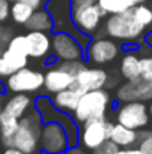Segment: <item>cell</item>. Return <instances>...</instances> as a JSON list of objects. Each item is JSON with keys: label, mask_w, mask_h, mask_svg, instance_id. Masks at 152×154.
Instances as JSON below:
<instances>
[{"label": "cell", "mask_w": 152, "mask_h": 154, "mask_svg": "<svg viewBox=\"0 0 152 154\" xmlns=\"http://www.w3.org/2000/svg\"><path fill=\"white\" fill-rule=\"evenodd\" d=\"M42 126H43L42 118L33 105V108L22 118H19V124H18V129L12 138L10 147H15V148H18L27 154L37 151L40 148L39 139H40Z\"/></svg>", "instance_id": "obj_1"}, {"label": "cell", "mask_w": 152, "mask_h": 154, "mask_svg": "<svg viewBox=\"0 0 152 154\" xmlns=\"http://www.w3.org/2000/svg\"><path fill=\"white\" fill-rule=\"evenodd\" d=\"M27 39V48L30 58H46L52 50L51 38L46 32H37L30 30L25 35Z\"/></svg>", "instance_id": "obj_15"}, {"label": "cell", "mask_w": 152, "mask_h": 154, "mask_svg": "<svg viewBox=\"0 0 152 154\" xmlns=\"http://www.w3.org/2000/svg\"><path fill=\"white\" fill-rule=\"evenodd\" d=\"M31 97L27 94V93H13L6 102L3 105V111L16 117V118H22L30 109H31V105H33Z\"/></svg>", "instance_id": "obj_18"}, {"label": "cell", "mask_w": 152, "mask_h": 154, "mask_svg": "<svg viewBox=\"0 0 152 154\" xmlns=\"http://www.w3.org/2000/svg\"><path fill=\"white\" fill-rule=\"evenodd\" d=\"M149 109L145 102H124L116 112V120L125 127L142 130L149 123Z\"/></svg>", "instance_id": "obj_9"}, {"label": "cell", "mask_w": 152, "mask_h": 154, "mask_svg": "<svg viewBox=\"0 0 152 154\" xmlns=\"http://www.w3.org/2000/svg\"><path fill=\"white\" fill-rule=\"evenodd\" d=\"M113 123L104 118H93L82 123V130H79V142L87 150H94L104 141L110 138Z\"/></svg>", "instance_id": "obj_7"}, {"label": "cell", "mask_w": 152, "mask_h": 154, "mask_svg": "<svg viewBox=\"0 0 152 154\" xmlns=\"http://www.w3.org/2000/svg\"><path fill=\"white\" fill-rule=\"evenodd\" d=\"M28 30H37V32H46L49 33L54 30V20L51 17L49 11L46 8L43 9H34L28 21L24 24Z\"/></svg>", "instance_id": "obj_20"}, {"label": "cell", "mask_w": 152, "mask_h": 154, "mask_svg": "<svg viewBox=\"0 0 152 154\" xmlns=\"http://www.w3.org/2000/svg\"><path fill=\"white\" fill-rule=\"evenodd\" d=\"M116 99L119 102H148L152 100V81L145 78H136L127 81L116 90Z\"/></svg>", "instance_id": "obj_10"}, {"label": "cell", "mask_w": 152, "mask_h": 154, "mask_svg": "<svg viewBox=\"0 0 152 154\" xmlns=\"http://www.w3.org/2000/svg\"><path fill=\"white\" fill-rule=\"evenodd\" d=\"M121 75L127 81L140 78V58L136 54L127 52L122 57V60H121Z\"/></svg>", "instance_id": "obj_22"}, {"label": "cell", "mask_w": 152, "mask_h": 154, "mask_svg": "<svg viewBox=\"0 0 152 154\" xmlns=\"http://www.w3.org/2000/svg\"><path fill=\"white\" fill-rule=\"evenodd\" d=\"M110 141H113L119 148H127V147H133L134 144L139 142V132L130 127L122 126L121 123H116L112 126L110 130Z\"/></svg>", "instance_id": "obj_19"}, {"label": "cell", "mask_w": 152, "mask_h": 154, "mask_svg": "<svg viewBox=\"0 0 152 154\" xmlns=\"http://www.w3.org/2000/svg\"><path fill=\"white\" fill-rule=\"evenodd\" d=\"M148 109H149V115H152V103L149 105V108H148Z\"/></svg>", "instance_id": "obj_39"}, {"label": "cell", "mask_w": 152, "mask_h": 154, "mask_svg": "<svg viewBox=\"0 0 152 154\" xmlns=\"http://www.w3.org/2000/svg\"><path fill=\"white\" fill-rule=\"evenodd\" d=\"M107 15L104 9H101L99 3L90 5H75L72 6V23L81 32L88 36H93L99 29L101 20Z\"/></svg>", "instance_id": "obj_5"}, {"label": "cell", "mask_w": 152, "mask_h": 154, "mask_svg": "<svg viewBox=\"0 0 152 154\" xmlns=\"http://www.w3.org/2000/svg\"><path fill=\"white\" fill-rule=\"evenodd\" d=\"M63 154H88V151H87V148L84 145L81 147L79 144H75V145H69L67 150Z\"/></svg>", "instance_id": "obj_32"}, {"label": "cell", "mask_w": 152, "mask_h": 154, "mask_svg": "<svg viewBox=\"0 0 152 154\" xmlns=\"http://www.w3.org/2000/svg\"><path fill=\"white\" fill-rule=\"evenodd\" d=\"M1 32H3V29H1V26H0V36H1Z\"/></svg>", "instance_id": "obj_41"}, {"label": "cell", "mask_w": 152, "mask_h": 154, "mask_svg": "<svg viewBox=\"0 0 152 154\" xmlns=\"http://www.w3.org/2000/svg\"><path fill=\"white\" fill-rule=\"evenodd\" d=\"M139 148L143 154H152V133L149 132L148 136H145L140 142H139Z\"/></svg>", "instance_id": "obj_30"}, {"label": "cell", "mask_w": 152, "mask_h": 154, "mask_svg": "<svg viewBox=\"0 0 152 154\" xmlns=\"http://www.w3.org/2000/svg\"><path fill=\"white\" fill-rule=\"evenodd\" d=\"M99 6L104 9L107 14H121L128 9H131L134 5H137V0H97Z\"/></svg>", "instance_id": "obj_24"}, {"label": "cell", "mask_w": 152, "mask_h": 154, "mask_svg": "<svg viewBox=\"0 0 152 154\" xmlns=\"http://www.w3.org/2000/svg\"><path fill=\"white\" fill-rule=\"evenodd\" d=\"M73 84H75V75L69 73L67 70H64L58 64L54 66L52 69H49L45 73L43 87L49 94H54V93L61 91V90H66V88L72 87Z\"/></svg>", "instance_id": "obj_14"}, {"label": "cell", "mask_w": 152, "mask_h": 154, "mask_svg": "<svg viewBox=\"0 0 152 154\" xmlns=\"http://www.w3.org/2000/svg\"><path fill=\"white\" fill-rule=\"evenodd\" d=\"M84 93H85V91H84L79 85L73 84L72 87H69V88H66V90H61V91L54 93L52 97H51V102H52V105H54L57 109H60V111L73 112V111L76 109L78 103H79L81 96H82Z\"/></svg>", "instance_id": "obj_16"}, {"label": "cell", "mask_w": 152, "mask_h": 154, "mask_svg": "<svg viewBox=\"0 0 152 154\" xmlns=\"http://www.w3.org/2000/svg\"><path fill=\"white\" fill-rule=\"evenodd\" d=\"M121 52L119 45L112 39H96L91 41L85 50V57L88 61L96 64H106L115 60Z\"/></svg>", "instance_id": "obj_12"}, {"label": "cell", "mask_w": 152, "mask_h": 154, "mask_svg": "<svg viewBox=\"0 0 152 154\" xmlns=\"http://www.w3.org/2000/svg\"><path fill=\"white\" fill-rule=\"evenodd\" d=\"M115 154H143L140 151V148H133V147H127V148H119Z\"/></svg>", "instance_id": "obj_33"}, {"label": "cell", "mask_w": 152, "mask_h": 154, "mask_svg": "<svg viewBox=\"0 0 152 154\" xmlns=\"http://www.w3.org/2000/svg\"><path fill=\"white\" fill-rule=\"evenodd\" d=\"M6 48L10 50V51H13V52H18V54L28 55V48H27V39H25V35H16V36H12L10 41L7 42Z\"/></svg>", "instance_id": "obj_26"}, {"label": "cell", "mask_w": 152, "mask_h": 154, "mask_svg": "<svg viewBox=\"0 0 152 154\" xmlns=\"http://www.w3.org/2000/svg\"><path fill=\"white\" fill-rule=\"evenodd\" d=\"M28 64V55L13 52L4 48L0 54V78H7L13 72L25 67Z\"/></svg>", "instance_id": "obj_17"}, {"label": "cell", "mask_w": 152, "mask_h": 154, "mask_svg": "<svg viewBox=\"0 0 152 154\" xmlns=\"http://www.w3.org/2000/svg\"><path fill=\"white\" fill-rule=\"evenodd\" d=\"M4 94L3 93H0V111L3 109V105H4V97H3Z\"/></svg>", "instance_id": "obj_37"}, {"label": "cell", "mask_w": 152, "mask_h": 154, "mask_svg": "<svg viewBox=\"0 0 152 154\" xmlns=\"http://www.w3.org/2000/svg\"><path fill=\"white\" fill-rule=\"evenodd\" d=\"M90 3H97V0H72V6H75V5H90Z\"/></svg>", "instance_id": "obj_35"}, {"label": "cell", "mask_w": 152, "mask_h": 154, "mask_svg": "<svg viewBox=\"0 0 152 154\" xmlns=\"http://www.w3.org/2000/svg\"><path fill=\"white\" fill-rule=\"evenodd\" d=\"M106 35H109L112 39L116 41H136L139 39L143 32H145V26H142L133 15V11L128 9L125 12L121 14H112L106 23H104V29Z\"/></svg>", "instance_id": "obj_4"}, {"label": "cell", "mask_w": 152, "mask_h": 154, "mask_svg": "<svg viewBox=\"0 0 152 154\" xmlns=\"http://www.w3.org/2000/svg\"><path fill=\"white\" fill-rule=\"evenodd\" d=\"M33 12H34V8L30 6L28 3L16 0V2H12V5H10V17L16 24L24 26L28 21V18L31 17Z\"/></svg>", "instance_id": "obj_23"}, {"label": "cell", "mask_w": 152, "mask_h": 154, "mask_svg": "<svg viewBox=\"0 0 152 154\" xmlns=\"http://www.w3.org/2000/svg\"><path fill=\"white\" fill-rule=\"evenodd\" d=\"M34 108L37 109L42 123H58L64 127L67 138H69V145L79 144V124L75 121L73 115H69V112L57 109L49 97L46 96H37L34 99Z\"/></svg>", "instance_id": "obj_2"}, {"label": "cell", "mask_w": 152, "mask_h": 154, "mask_svg": "<svg viewBox=\"0 0 152 154\" xmlns=\"http://www.w3.org/2000/svg\"><path fill=\"white\" fill-rule=\"evenodd\" d=\"M137 2H139V3H143V2H146V0H137Z\"/></svg>", "instance_id": "obj_40"}, {"label": "cell", "mask_w": 152, "mask_h": 154, "mask_svg": "<svg viewBox=\"0 0 152 154\" xmlns=\"http://www.w3.org/2000/svg\"><path fill=\"white\" fill-rule=\"evenodd\" d=\"M58 66L63 67L64 70H67L69 73L75 75V76H76L78 72H81V70L85 67V64H84L81 60H61V63H60Z\"/></svg>", "instance_id": "obj_27"}, {"label": "cell", "mask_w": 152, "mask_h": 154, "mask_svg": "<svg viewBox=\"0 0 152 154\" xmlns=\"http://www.w3.org/2000/svg\"><path fill=\"white\" fill-rule=\"evenodd\" d=\"M19 118L4 112L3 109L0 111V141L4 147L12 145V138L18 129Z\"/></svg>", "instance_id": "obj_21"}, {"label": "cell", "mask_w": 152, "mask_h": 154, "mask_svg": "<svg viewBox=\"0 0 152 154\" xmlns=\"http://www.w3.org/2000/svg\"><path fill=\"white\" fill-rule=\"evenodd\" d=\"M9 2H16V0H9Z\"/></svg>", "instance_id": "obj_42"}, {"label": "cell", "mask_w": 152, "mask_h": 154, "mask_svg": "<svg viewBox=\"0 0 152 154\" xmlns=\"http://www.w3.org/2000/svg\"><path fill=\"white\" fill-rule=\"evenodd\" d=\"M45 84V75L40 70L22 67L6 78L4 85L10 93H36Z\"/></svg>", "instance_id": "obj_6"}, {"label": "cell", "mask_w": 152, "mask_h": 154, "mask_svg": "<svg viewBox=\"0 0 152 154\" xmlns=\"http://www.w3.org/2000/svg\"><path fill=\"white\" fill-rule=\"evenodd\" d=\"M10 15V2L9 0H0V23L6 21Z\"/></svg>", "instance_id": "obj_31"}, {"label": "cell", "mask_w": 152, "mask_h": 154, "mask_svg": "<svg viewBox=\"0 0 152 154\" xmlns=\"http://www.w3.org/2000/svg\"><path fill=\"white\" fill-rule=\"evenodd\" d=\"M131 11H133L134 18H136L142 26L148 27V26L152 24V9H149L146 5L137 3V5H134V6L131 8Z\"/></svg>", "instance_id": "obj_25"}, {"label": "cell", "mask_w": 152, "mask_h": 154, "mask_svg": "<svg viewBox=\"0 0 152 154\" xmlns=\"http://www.w3.org/2000/svg\"><path fill=\"white\" fill-rule=\"evenodd\" d=\"M110 105V94L104 88L85 91L76 109L73 111V118L78 124H82L93 118H104Z\"/></svg>", "instance_id": "obj_3"}, {"label": "cell", "mask_w": 152, "mask_h": 154, "mask_svg": "<svg viewBox=\"0 0 152 154\" xmlns=\"http://www.w3.org/2000/svg\"><path fill=\"white\" fill-rule=\"evenodd\" d=\"M118 150H119V147H118L113 141L107 139V141H104L103 144H100L97 148H94V150H93V154H115Z\"/></svg>", "instance_id": "obj_28"}, {"label": "cell", "mask_w": 152, "mask_h": 154, "mask_svg": "<svg viewBox=\"0 0 152 154\" xmlns=\"http://www.w3.org/2000/svg\"><path fill=\"white\" fill-rule=\"evenodd\" d=\"M30 154H45V153H43V151H39V150H37V151H34V153H30Z\"/></svg>", "instance_id": "obj_38"}, {"label": "cell", "mask_w": 152, "mask_h": 154, "mask_svg": "<svg viewBox=\"0 0 152 154\" xmlns=\"http://www.w3.org/2000/svg\"><path fill=\"white\" fill-rule=\"evenodd\" d=\"M109 82V73L99 67H84L75 76V84L79 85L84 91L104 88Z\"/></svg>", "instance_id": "obj_13"}, {"label": "cell", "mask_w": 152, "mask_h": 154, "mask_svg": "<svg viewBox=\"0 0 152 154\" xmlns=\"http://www.w3.org/2000/svg\"><path fill=\"white\" fill-rule=\"evenodd\" d=\"M3 154H27V153H24V151H21V150H18L15 147H6Z\"/></svg>", "instance_id": "obj_34"}, {"label": "cell", "mask_w": 152, "mask_h": 154, "mask_svg": "<svg viewBox=\"0 0 152 154\" xmlns=\"http://www.w3.org/2000/svg\"><path fill=\"white\" fill-rule=\"evenodd\" d=\"M52 52L58 60H81L84 55V48L78 41L66 32H55L51 38Z\"/></svg>", "instance_id": "obj_11"}, {"label": "cell", "mask_w": 152, "mask_h": 154, "mask_svg": "<svg viewBox=\"0 0 152 154\" xmlns=\"http://www.w3.org/2000/svg\"><path fill=\"white\" fill-rule=\"evenodd\" d=\"M39 145L45 154H63L69 147L64 127L58 123H45L40 130Z\"/></svg>", "instance_id": "obj_8"}, {"label": "cell", "mask_w": 152, "mask_h": 154, "mask_svg": "<svg viewBox=\"0 0 152 154\" xmlns=\"http://www.w3.org/2000/svg\"><path fill=\"white\" fill-rule=\"evenodd\" d=\"M145 41H146V44H148V45H151L152 47V32H149V33L145 36Z\"/></svg>", "instance_id": "obj_36"}, {"label": "cell", "mask_w": 152, "mask_h": 154, "mask_svg": "<svg viewBox=\"0 0 152 154\" xmlns=\"http://www.w3.org/2000/svg\"><path fill=\"white\" fill-rule=\"evenodd\" d=\"M140 76L152 81V57L140 58Z\"/></svg>", "instance_id": "obj_29"}, {"label": "cell", "mask_w": 152, "mask_h": 154, "mask_svg": "<svg viewBox=\"0 0 152 154\" xmlns=\"http://www.w3.org/2000/svg\"><path fill=\"white\" fill-rule=\"evenodd\" d=\"M43 2H46V0H43Z\"/></svg>", "instance_id": "obj_43"}]
</instances>
